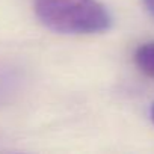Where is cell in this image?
Segmentation results:
<instances>
[{"mask_svg":"<svg viewBox=\"0 0 154 154\" xmlns=\"http://www.w3.org/2000/svg\"><path fill=\"white\" fill-rule=\"evenodd\" d=\"M151 119H152V122H154V103H152V106H151Z\"/></svg>","mask_w":154,"mask_h":154,"instance_id":"277c9868","label":"cell"},{"mask_svg":"<svg viewBox=\"0 0 154 154\" xmlns=\"http://www.w3.org/2000/svg\"><path fill=\"white\" fill-rule=\"evenodd\" d=\"M134 63L145 75L154 79V41L145 42L136 48Z\"/></svg>","mask_w":154,"mask_h":154,"instance_id":"7a4b0ae2","label":"cell"},{"mask_svg":"<svg viewBox=\"0 0 154 154\" xmlns=\"http://www.w3.org/2000/svg\"><path fill=\"white\" fill-rule=\"evenodd\" d=\"M35 14L50 30L92 35L110 29L112 15L98 0H35Z\"/></svg>","mask_w":154,"mask_h":154,"instance_id":"6da1fadb","label":"cell"},{"mask_svg":"<svg viewBox=\"0 0 154 154\" xmlns=\"http://www.w3.org/2000/svg\"><path fill=\"white\" fill-rule=\"evenodd\" d=\"M143 5H145L146 11L154 17V0H143Z\"/></svg>","mask_w":154,"mask_h":154,"instance_id":"3957f363","label":"cell"}]
</instances>
